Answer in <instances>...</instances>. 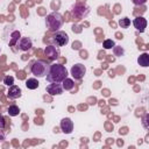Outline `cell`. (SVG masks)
<instances>
[{
	"mask_svg": "<svg viewBox=\"0 0 149 149\" xmlns=\"http://www.w3.org/2000/svg\"><path fill=\"white\" fill-rule=\"evenodd\" d=\"M61 129L64 134H71L73 130V122L70 118H64L61 120Z\"/></svg>",
	"mask_w": 149,
	"mask_h": 149,
	"instance_id": "9",
	"label": "cell"
},
{
	"mask_svg": "<svg viewBox=\"0 0 149 149\" xmlns=\"http://www.w3.org/2000/svg\"><path fill=\"white\" fill-rule=\"evenodd\" d=\"M0 51H1V49H0Z\"/></svg>",
	"mask_w": 149,
	"mask_h": 149,
	"instance_id": "25",
	"label": "cell"
},
{
	"mask_svg": "<svg viewBox=\"0 0 149 149\" xmlns=\"http://www.w3.org/2000/svg\"><path fill=\"white\" fill-rule=\"evenodd\" d=\"M52 41L56 43L57 47H63L69 43V35L63 30H57L56 34L52 36Z\"/></svg>",
	"mask_w": 149,
	"mask_h": 149,
	"instance_id": "4",
	"label": "cell"
},
{
	"mask_svg": "<svg viewBox=\"0 0 149 149\" xmlns=\"http://www.w3.org/2000/svg\"><path fill=\"white\" fill-rule=\"evenodd\" d=\"M63 23H64L63 15L58 12H52V13L48 14L45 17V26L50 31L59 30V28H62Z\"/></svg>",
	"mask_w": 149,
	"mask_h": 149,
	"instance_id": "2",
	"label": "cell"
},
{
	"mask_svg": "<svg viewBox=\"0 0 149 149\" xmlns=\"http://www.w3.org/2000/svg\"><path fill=\"white\" fill-rule=\"evenodd\" d=\"M7 94H8V97H9L10 99H17V98L21 97L22 91H21V88H20L17 85H14V84H13L12 86H9Z\"/></svg>",
	"mask_w": 149,
	"mask_h": 149,
	"instance_id": "12",
	"label": "cell"
},
{
	"mask_svg": "<svg viewBox=\"0 0 149 149\" xmlns=\"http://www.w3.org/2000/svg\"><path fill=\"white\" fill-rule=\"evenodd\" d=\"M16 44H17V48L22 51H28L33 47V42H31L30 37H21Z\"/></svg>",
	"mask_w": 149,
	"mask_h": 149,
	"instance_id": "10",
	"label": "cell"
},
{
	"mask_svg": "<svg viewBox=\"0 0 149 149\" xmlns=\"http://www.w3.org/2000/svg\"><path fill=\"white\" fill-rule=\"evenodd\" d=\"M3 84L6 85V86H12L13 84H14V77L13 76H6L5 78H3Z\"/></svg>",
	"mask_w": 149,
	"mask_h": 149,
	"instance_id": "22",
	"label": "cell"
},
{
	"mask_svg": "<svg viewBox=\"0 0 149 149\" xmlns=\"http://www.w3.org/2000/svg\"><path fill=\"white\" fill-rule=\"evenodd\" d=\"M49 68H50V65H49L47 62H44V61H42V59H37V61L33 62L31 68H30V71H31V73H33L35 77H37V78H43V77L47 76V73H48V71H49Z\"/></svg>",
	"mask_w": 149,
	"mask_h": 149,
	"instance_id": "3",
	"label": "cell"
},
{
	"mask_svg": "<svg viewBox=\"0 0 149 149\" xmlns=\"http://www.w3.org/2000/svg\"><path fill=\"white\" fill-rule=\"evenodd\" d=\"M132 2L136 6H141V5H144L147 2V0H132Z\"/></svg>",
	"mask_w": 149,
	"mask_h": 149,
	"instance_id": "23",
	"label": "cell"
},
{
	"mask_svg": "<svg viewBox=\"0 0 149 149\" xmlns=\"http://www.w3.org/2000/svg\"><path fill=\"white\" fill-rule=\"evenodd\" d=\"M7 112H8V114H9L10 116H16V115L20 114V108H19V106H16V105H10V106L8 107V109H7Z\"/></svg>",
	"mask_w": 149,
	"mask_h": 149,
	"instance_id": "17",
	"label": "cell"
},
{
	"mask_svg": "<svg viewBox=\"0 0 149 149\" xmlns=\"http://www.w3.org/2000/svg\"><path fill=\"white\" fill-rule=\"evenodd\" d=\"M70 72H71V76H72L74 79L79 80V79H81V78L85 76V73H86V68H85V65H83V64H80V63H77V64L72 65Z\"/></svg>",
	"mask_w": 149,
	"mask_h": 149,
	"instance_id": "5",
	"label": "cell"
},
{
	"mask_svg": "<svg viewBox=\"0 0 149 149\" xmlns=\"http://www.w3.org/2000/svg\"><path fill=\"white\" fill-rule=\"evenodd\" d=\"M7 134V127H6V119L3 115L0 114V142H2Z\"/></svg>",
	"mask_w": 149,
	"mask_h": 149,
	"instance_id": "13",
	"label": "cell"
},
{
	"mask_svg": "<svg viewBox=\"0 0 149 149\" xmlns=\"http://www.w3.org/2000/svg\"><path fill=\"white\" fill-rule=\"evenodd\" d=\"M112 49H113V52H114V55H115V56H118V57H120V56H123V54H125V50H123V48H122V47H120V45H114Z\"/></svg>",
	"mask_w": 149,
	"mask_h": 149,
	"instance_id": "18",
	"label": "cell"
},
{
	"mask_svg": "<svg viewBox=\"0 0 149 149\" xmlns=\"http://www.w3.org/2000/svg\"><path fill=\"white\" fill-rule=\"evenodd\" d=\"M90 13V8L85 5H81V3H77L73 6V9H72V14L79 19H83V17H86Z\"/></svg>",
	"mask_w": 149,
	"mask_h": 149,
	"instance_id": "6",
	"label": "cell"
},
{
	"mask_svg": "<svg viewBox=\"0 0 149 149\" xmlns=\"http://www.w3.org/2000/svg\"><path fill=\"white\" fill-rule=\"evenodd\" d=\"M133 24H134V27H135L136 30H139L140 33H143L144 29L147 28V20L143 16H137V17L134 19Z\"/></svg>",
	"mask_w": 149,
	"mask_h": 149,
	"instance_id": "11",
	"label": "cell"
},
{
	"mask_svg": "<svg viewBox=\"0 0 149 149\" xmlns=\"http://www.w3.org/2000/svg\"><path fill=\"white\" fill-rule=\"evenodd\" d=\"M38 85H40V83L36 78H29V79L26 80V86L29 90H35V88L38 87Z\"/></svg>",
	"mask_w": 149,
	"mask_h": 149,
	"instance_id": "15",
	"label": "cell"
},
{
	"mask_svg": "<svg viewBox=\"0 0 149 149\" xmlns=\"http://www.w3.org/2000/svg\"><path fill=\"white\" fill-rule=\"evenodd\" d=\"M62 86H63V90H65V91H71L73 87H74V81L72 80V79H70V78H65L63 81H62Z\"/></svg>",
	"mask_w": 149,
	"mask_h": 149,
	"instance_id": "16",
	"label": "cell"
},
{
	"mask_svg": "<svg viewBox=\"0 0 149 149\" xmlns=\"http://www.w3.org/2000/svg\"><path fill=\"white\" fill-rule=\"evenodd\" d=\"M19 38H20V33H19V31H14V33L12 34V38H10V41H9V45L16 44L17 41H19Z\"/></svg>",
	"mask_w": 149,
	"mask_h": 149,
	"instance_id": "20",
	"label": "cell"
},
{
	"mask_svg": "<svg viewBox=\"0 0 149 149\" xmlns=\"http://www.w3.org/2000/svg\"><path fill=\"white\" fill-rule=\"evenodd\" d=\"M147 120H148V114H146V115H144V118H143V122H142L146 129H148V128H149V126H148V123H147Z\"/></svg>",
	"mask_w": 149,
	"mask_h": 149,
	"instance_id": "24",
	"label": "cell"
},
{
	"mask_svg": "<svg viewBox=\"0 0 149 149\" xmlns=\"http://www.w3.org/2000/svg\"><path fill=\"white\" fill-rule=\"evenodd\" d=\"M45 91L50 95H59L63 93V86L61 85V83H51L45 87Z\"/></svg>",
	"mask_w": 149,
	"mask_h": 149,
	"instance_id": "8",
	"label": "cell"
},
{
	"mask_svg": "<svg viewBox=\"0 0 149 149\" xmlns=\"http://www.w3.org/2000/svg\"><path fill=\"white\" fill-rule=\"evenodd\" d=\"M114 45H115L114 41H113V40H109V38L105 40V41H104V43H102V47H104L105 49H112Z\"/></svg>",
	"mask_w": 149,
	"mask_h": 149,
	"instance_id": "21",
	"label": "cell"
},
{
	"mask_svg": "<svg viewBox=\"0 0 149 149\" xmlns=\"http://www.w3.org/2000/svg\"><path fill=\"white\" fill-rule=\"evenodd\" d=\"M119 24H120L121 28H128L129 24H130V20L125 16V17H122V19L119 20Z\"/></svg>",
	"mask_w": 149,
	"mask_h": 149,
	"instance_id": "19",
	"label": "cell"
},
{
	"mask_svg": "<svg viewBox=\"0 0 149 149\" xmlns=\"http://www.w3.org/2000/svg\"><path fill=\"white\" fill-rule=\"evenodd\" d=\"M44 55L48 57V59L55 61V59H57V58L59 57L61 51H59V49H58L57 47H55V45H48V47H45V49H44Z\"/></svg>",
	"mask_w": 149,
	"mask_h": 149,
	"instance_id": "7",
	"label": "cell"
},
{
	"mask_svg": "<svg viewBox=\"0 0 149 149\" xmlns=\"http://www.w3.org/2000/svg\"><path fill=\"white\" fill-rule=\"evenodd\" d=\"M137 63L141 65V66H148L149 65V55L147 54V52H143V54H141L140 56H139V58H137Z\"/></svg>",
	"mask_w": 149,
	"mask_h": 149,
	"instance_id": "14",
	"label": "cell"
},
{
	"mask_svg": "<svg viewBox=\"0 0 149 149\" xmlns=\"http://www.w3.org/2000/svg\"><path fill=\"white\" fill-rule=\"evenodd\" d=\"M68 76V71L62 64H51L45 76L49 83H62Z\"/></svg>",
	"mask_w": 149,
	"mask_h": 149,
	"instance_id": "1",
	"label": "cell"
}]
</instances>
